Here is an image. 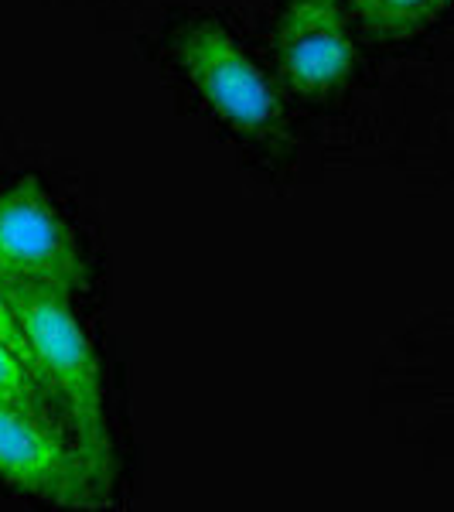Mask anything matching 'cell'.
<instances>
[{
  "instance_id": "cell-5",
  "label": "cell",
  "mask_w": 454,
  "mask_h": 512,
  "mask_svg": "<svg viewBox=\"0 0 454 512\" xmlns=\"http://www.w3.org/2000/svg\"><path fill=\"white\" fill-rule=\"evenodd\" d=\"M274 65L287 93L308 103L342 96L356 76L345 0H287L274 28Z\"/></svg>"
},
{
  "instance_id": "cell-4",
  "label": "cell",
  "mask_w": 454,
  "mask_h": 512,
  "mask_svg": "<svg viewBox=\"0 0 454 512\" xmlns=\"http://www.w3.org/2000/svg\"><path fill=\"white\" fill-rule=\"evenodd\" d=\"M0 280L72 297L86 284L79 239L59 205L35 181L0 192Z\"/></svg>"
},
{
  "instance_id": "cell-1",
  "label": "cell",
  "mask_w": 454,
  "mask_h": 512,
  "mask_svg": "<svg viewBox=\"0 0 454 512\" xmlns=\"http://www.w3.org/2000/svg\"><path fill=\"white\" fill-rule=\"evenodd\" d=\"M168 62L198 103L216 117L229 134L243 137L267 158H287L294 130L277 86L246 55L233 31L212 14H178L164 38Z\"/></svg>"
},
{
  "instance_id": "cell-7",
  "label": "cell",
  "mask_w": 454,
  "mask_h": 512,
  "mask_svg": "<svg viewBox=\"0 0 454 512\" xmlns=\"http://www.w3.org/2000/svg\"><path fill=\"white\" fill-rule=\"evenodd\" d=\"M0 403H18V407L41 410V414H48V417H55V420H62V424H65L62 410L55 407V400L45 393V386H41L38 379L31 376L11 352L4 349V345H0ZM65 427H69V424H65Z\"/></svg>"
},
{
  "instance_id": "cell-2",
  "label": "cell",
  "mask_w": 454,
  "mask_h": 512,
  "mask_svg": "<svg viewBox=\"0 0 454 512\" xmlns=\"http://www.w3.org/2000/svg\"><path fill=\"white\" fill-rule=\"evenodd\" d=\"M7 294H11L21 328L28 335L41 386L62 410L65 424L76 437L79 451L89 458V465L110 482L103 379H99L93 345L69 308V297L45 291V287H7Z\"/></svg>"
},
{
  "instance_id": "cell-6",
  "label": "cell",
  "mask_w": 454,
  "mask_h": 512,
  "mask_svg": "<svg viewBox=\"0 0 454 512\" xmlns=\"http://www.w3.org/2000/svg\"><path fill=\"white\" fill-rule=\"evenodd\" d=\"M451 0H349V24L373 45H407L424 38L448 14Z\"/></svg>"
},
{
  "instance_id": "cell-8",
  "label": "cell",
  "mask_w": 454,
  "mask_h": 512,
  "mask_svg": "<svg viewBox=\"0 0 454 512\" xmlns=\"http://www.w3.org/2000/svg\"><path fill=\"white\" fill-rule=\"evenodd\" d=\"M0 345H4V349L11 352L14 359H18L21 366L38 379V373H35V359H31L28 335H24L21 318H18V311H14V301H11V294H7V284H4V280H0ZM38 383H41V379H38ZM45 393H48V390H45Z\"/></svg>"
},
{
  "instance_id": "cell-3",
  "label": "cell",
  "mask_w": 454,
  "mask_h": 512,
  "mask_svg": "<svg viewBox=\"0 0 454 512\" xmlns=\"http://www.w3.org/2000/svg\"><path fill=\"white\" fill-rule=\"evenodd\" d=\"M0 482L52 506H99L106 482L62 420L0 403Z\"/></svg>"
}]
</instances>
